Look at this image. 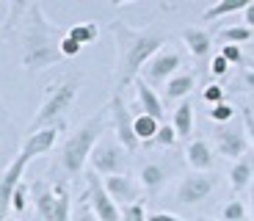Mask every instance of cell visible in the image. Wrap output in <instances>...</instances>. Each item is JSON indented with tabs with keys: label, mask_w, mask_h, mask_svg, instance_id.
I'll return each mask as SVG.
<instances>
[{
	"label": "cell",
	"mask_w": 254,
	"mask_h": 221,
	"mask_svg": "<svg viewBox=\"0 0 254 221\" xmlns=\"http://www.w3.org/2000/svg\"><path fill=\"white\" fill-rule=\"evenodd\" d=\"M111 33H114V42H116V91H122L141 75L144 64L155 53L163 50L166 33L158 31V28L138 31V28H130L125 19H114Z\"/></svg>",
	"instance_id": "cell-1"
},
{
	"label": "cell",
	"mask_w": 254,
	"mask_h": 221,
	"mask_svg": "<svg viewBox=\"0 0 254 221\" xmlns=\"http://www.w3.org/2000/svg\"><path fill=\"white\" fill-rule=\"evenodd\" d=\"M28 14H31V19H28L25 33H22V67L28 72H39L53 67L58 58H64L61 36H58V28L45 17L39 3H33Z\"/></svg>",
	"instance_id": "cell-2"
},
{
	"label": "cell",
	"mask_w": 254,
	"mask_h": 221,
	"mask_svg": "<svg viewBox=\"0 0 254 221\" xmlns=\"http://www.w3.org/2000/svg\"><path fill=\"white\" fill-rule=\"evenodd\" d=\"M108 122H111V111H108V105H105V108H100L91 119L83 122L69 139L64 141L61 149H58V158H56L58 169H61L64 174L80 177L83 171H86V163H89V158H91V149H94L97 141L102 139V130H105Z\"/></svg>",
	"instance_id": "cell-3"
},
{
	"label": "cell",
	"mask_w": 254,
	"mask_h": 221,
	"mask_svg": "<svg viewBox=\"0 0 254 221\" xmlns=\"http://www.w3.org/2000/svg\"><path fill=\"white\" fill-rule=\"evenodd\" d=\"M77 88H80L77 75H66L64 80L53 83V86L47 88V94H45V100H42V105H39L36 116H33L31 125H28V133L42 130V127H47V125H53V122L61 119V116L69 111V105L75 102Z\"/></svg>",
	"instance_id": "cell-4"
},
{
	"label": "cell",
	"mask_w": 254,
	"mask_h": 221,
	"mask_svg": "<svg viewBox=\"0 0 254 221\" xmlns=\"http://www.w3.org/2000/svg\"><path fill=\"white\" fill-rule=\"evenodd\" d=\"M89 163H91V169L102 177L119 174V171L127 169V149L116 139H100L97 147L91 149Z\"/></svg>",
	"instance_id": "cell-5"
},
{
	"label": "cell",
	"mask_w": 254,
	"mask_h": 221,
	"mask_svg": "<svg viewBox=\"0 0 254 221\" xmlns=\"http://www.w3.org/2000/svg\"><path fill=\"white\" fill-rule=\"evenodd\" d=\"M108 111H111V127H114L116 141H119L127 152H135L141 144L138 136H135V127H133L135 116H130V108L125 105L122 91H116V88H114V97H111V102H108Z\"/></svg>",
	"instance_id": "cell-6"
},
{
	"label": "cell",
	"mask_w": 254,
	"mask_h": 221,
	"mask_svg": "<svg viewBox=\"0 0 254 221\" xmlns=\"http://www.w3.org/2000/svg\"><path fill=\"white\" fill-rule=\"evenodd\" d=\"M86 199L91 202V208L100 216V221H122L119 205H116V199L108 194L105 180H102L94 169L86 171Z\"/></svg>",
	"instance_id": "cell-7"
},
{
	"label": "cell",
	"mask_w": 254,
	"mask_h": 221,
	"mask_svg": "<svg viewBox=\"0 0 254 221\" xmlns=\"http://www.w3.org/2000/svg\"><path fill=\"white\" fill-rule=\"evenodd\" d=\"M31 160H33L31 152L19 149V155L6 166V171L0 174V221L11 213V196H14V191H17V185L22 183V174H25Z\"/></svg>",
	"instance_id": "cell-8"
},
{
	"label": "cell",
	"mask_w": 254,
	"mask_h": 221,
	"mask_svg": "<svg viewBox=\"0 0 254 221\" xmlns=\"http://www.w3.org/2000/svg\"><path fill=\"white\" fill-rule=\"evenodd\" d=\"M218 185V177L210 171H193V174L183 177L177 185V202L180 205H199L204 202Z\"/></svg>",
	"instance_id": "cell-9"
},
{
	"label": "cell",
	"mask_w": 254,
	"mask_h": 221,
	"mask_svg": "<svg viewBox=\"0 0 254 221\" xmlns=\"http://www.w3.org/2000/svg\"><path fill=\"white\" fill-rule=\"evenodd\" d=\"M180 67H183V56L177 50H158L149 61L144 64V70H141V77H144L149 86H160L166 83L172 75H177Z\"/></svg>",
	"instance_id": "cell-10"
},
{
	"label": "cell",
	"mask_w": 254,
	"mask_h": 221,
	"mask_svg": "<svg viewBox=\"0 0 254 221\" xmlns=\"http://www.w3.org/2000/svg\"><path fill=\"white\" fill-rule=\"evenodd\" d=\"M216 149L227 160L243 158L246 155V133L241 127H221V130H216Z\"/></svg>",
	"instance_id": "cell-11"
},
{
	"label": "cell",
	"mask_w": 254,
	"mask_h": 221,
	"mask_svg": "<svg viewBox=\"0 0 254 221\" xmlns=\"http://www.w3.org/2000/svg\"><path fill=\"white\" fill-rule=\"evenodd\" d=\"M138 185L141 183H135L127 171H119V174H108V177H105V188H108V194L116 199V205L138 202V199H141Z\"/></svg>",
	"instance_id": "cell-12"
},
{
	"label": "cell",
	"mask_w": 254,
	"mask_h": 221,
	"mask_svg": "<svg viewBox=\"0 0 254 221\" xmlns=\"http://www.w3.org/2000/svg\"><path fill=\"white\" fill-rule=\"evenodd\" d=\"M61 130H64V122L58 119V122H53V125L42 127V130L28 133V139H25V144H22V149L31 152L33 158H39V155H47V152H50L53 147H56L58 133H61Z\"/></svg>",
	"instance_id": "cell-13"
},
{
	"label": "cell",
	"mask_w": 254,
	"mask_h": 221,
	"mask_svg": "<svg viewBox=\"0 0 254 221\" xmlns=\"http://www.w3.org/2000/svg\"><path fill=\"white\" fill-rule=\"evenodd\" d=\"M185 160H188V166L193 171H210L216 155H213V149H210L207 141L196 139V141H190V144L185 147Z\"/></svg>",
	"instance_id": "cell-14"
},
{
	"label": "cell",
	"mask_w": 254,
	"mask_h": 221,
	"mask_svg": "<svg viewBox=\"0 0 254 221\" xmlns=\"http://www.w3.org/2000/svg\"><path fill=\"white\" fill-rule=\"evenodd\" d=\"M138 183L146 194H158V191L169 183V169H166L163 163H152V160H149V163H144L138 169Z\"/></svg>",
	"instance_id": "cell-15"
},
{
	"label": "cell",
	"mask_w": 254,
	"mask_h": 221,
	"mask_svg": "<svg viewBox=\"0 0 254 221\" xmlns=\"http://www.w3.org/2000/svg\"><path fill=\"white\" fill-rule=\"evenodd\" d=\"M183 42L185 47H188V53L193 58H207L210 50H213V36H210V31H204V28H185L183 31Z\"/></svg>",
	"instance_id": "cell-16"
},
{
	"label": "cell",
	"mask_w": 254,
	"mask_h": 221,
	"mask_svg": "<svg viewBox=\"0 0 254 221\" xmlns=\"http://www.w3.org/2000/svg\"><path fill=\"white\" fill-rule=\"evenodd\" d=\"M133 86H135V100H138L141 111H146V114H152V116H158V119H163V102H160L158 94H155V88L149 86L144 77H135Z\"/></svg>",
	"instance_id": "cell-17"
},
{
	"label": "cell",
	"mask_w": 254,
	"mask_h": 221,
	"mask_svg": "<svg viewBox=\"0 0 254 221\" xmlns=\"http://www.w3.org/2000/svg\"><path fill=\"white\" fill-rule=\"evenodd\" d=\"M33 205H36V213L45 221H56V194H53V185L47 183H33Z\"/></svg>",
	"instance_id": "cell-18"
},
{
	"label": "cell",
	"mask_w": 254,
	"mask_h": 221,
	"mask_svg": "<svg viewBox=\"0 0 254 221\" xmlns=\"http://www.w3.org/2000/svg\"><path fill=\"white\" fill-rule=\"evenodd\" d=\"M193 86H196V77L190 75V72H177V75H172L166 80L163 94H166V100H185Z\"/></svg>",
	"instance_id": "cell-19"
},
{
	"label": "cell",
	"mask_w": 254,
	"mask_h": 221,
	"mask_svg": "<svg viewBox=\"0 0 254 221\" xmlns=\"http://www.w3.org/2000/svg\"><path fill=\"white\" fill-rule=\"evenodd\" d=\"M229 185H232V191H246L249 183H252L254 177V160L252 158H238L235 163H232V169H229Z\"/></svg>",
	"instance_id": "cell-20"
},
{
	"label": "cell",
	"mask_w": 254,
	"mask_h": 221,
	"mask_svg": "<svg viewBox=\"0 0 254 221\" xmlns=\"http://www.w3.org/2000/svg\"><path fill=\"white\" fill-rule=\"evenodd\" d=\"M172 125H174V130H177L180 139H188L190 133H193V102L183 100L177 108H174Z\"/></svg>",
	"instance_id": "cell-21"
},
{
	"label": "cell",
	"mask_w": 254,
	"mask_h": 221,
	"mask_svg": "<svg viewBox=\"0 0 254 221\" xmlns=\"http://www.w3.org/2000/svg\"><path fill=\"white\" fill-rule=\"evenodd\" d=\"M160 125H163V122H160L158 116L146 114V111H141V114H135V119H133L135 136H138V141H141V144H149V141H152L155 136H158Z\"/></svg>",
	"instance_id": "cell-22"
},
{
	"label": "cell",
	"mask_w": 254,
	"mask_h": 221,
	"mask_svg": "<svg viewBox=\"0 0 254 221\" xmlns=\"http://www.w3.org/2000/svg\"><path fill=\"white\" fill-rule=\"evenodd\" d=\"M53 194H56V221H69L72 219V196L66 183H53Z\"/></svg>",
	"instance_id": "cell-23"
},
{
	"label": "cell",
	"mask_w": 254,
	"mask_h": 221,
	"mask_svg": "<svg viewBox=\"0 0 254 221\" xmlns=\"http://www.w3.org/2000/svg\"><path fill=\"white\" fill-rule=\"evenodd\" d=\"M249 3H254V0H218L216 6H210L207 11L202 14V19H204V22H210V19H218V17H227V14L243 11Z\"/></svg>",
	"instance_id": "cell-24"
},
{
	"label": "cell",
	"mask_w": 254,
	"mask_h": 221,
	"mask_svg": "<svg viewBox=\"0 0 254 221\" xmlns=\"http://www.w3.org/2000/svg\"><path fill=\"white\" fill-rule=\"evenodd\" d=\"M69 36H75L80 44H94L97 36H100V25H97L94 19H89V22H77V25L69 28Z\"/></svg>",
	"instance_id": "cell-25"
},
{
	"label": "cell",
	"mask_w": 254,
	"mask_h": 221,
	"mask_svg": "<svg viewBox=\"0 0 254 221\" xmlns=\"http://www.w3.org/2000/svg\"><path fill=\"white\" fill-rule=\"evenodd\" d=\"M252 36H254V28H249L246 22H243V25H229V28H224V31L218 33V39H221V42H235V44L249 42Z\"/></svg>",
	"instance_id": "cell-26"
},
{
	"label": "cell",
	"mask_w": 254,
	"mask_h": 221,
	"mask_svg": "<svg viewBox=\"0 0 254 221\" xmlns=\"http://www.w3.org/2000/svg\"><path fill=\"white\" fill-rule=\"evenodd\" d=\"M33 3H36V0H8V17H6V28H3V31H8V28L17 25L19 17L31 11Z\"/></svg>",
	"instance_id": "cell-27"
},
{
	"label": "cell",
	"mask_w": 254,
	"mask_h": 221,
	"mask_svg": "<svg viewBox=\"0 0 254 221\" xmlns=\"http://www.w3.org/2000/svg\"><path fill=\"white\" fill-rule=\"evenodd\" d=\"M69 221H100V216L94 213V208H91V202L86 199V194H83L80 202L72 208V219Z\"/></svg>",
	"instance_id": "cell-28"
},
{
	"label": "cell",
	"mask_w": 254,
	"mask_h": 221,
	"mask_svg": "<svg viewBox=\"0 0 254 221\" xmlns=\"http://www.w3.org/2000/svg\"><path fill=\"white\" fill-rule=\"evenodd\" d=\"M207 116H210L213 122H218V125H227V122L235 119V108L229 105L227 100H221V102H216V105L210 108V114H207Z\"/></svg>",
	"instance_id": "cell-29"
},
{
	"label": "cell",
	"mask_w": 254,
	"mask_h": 221,
	"mask_svg": "<svg viewBox=\"0 0 254 221\" xmlns=\"http://www.w3.org/2000/svg\"><path fill=\"white\" fill-rule=\"evenodd\" d=\"M246 219V205L241 199H229L221 208V221H243Z\"/></svg>",
	"instance_id": "cell-30"
},
{
	"label": "cell",
	"mask_w": 254,
	"mask_h": 221,
	"mask_svg": "<svg viewBox=\"0 0 254 221\" xmlns=\"http://www.w3.org/2000/svg\"><path fill=\"white\" fill-rule=\"evenodd\" d=\"M177 139H180V136H177V130H174V125H160V130H158V136L152 139V144L169 149V147L177 144Z\"/></svg>",
	"instance_id": "cell-31"
},
{
	"label": "cell",
	"mask_w": 254,
	"mask_h": 221,
	"mask_svg": "<svg viewBox=\"0 0 254 221\" xmlns=\"http://www.w3.org/2000/svg\"><path fill=\"white\" fill-rule=\"evenodd\" d=\"M122 221H149V216H146L144 210V202H130L125 205V210H122Z\"/></svg>",
	"instance_id": "cell-32"
},
{
	"label": "cell",
	"mask_w": 254,
	"mask_h": 221,
	"mask_svg": "<svg viewBox=\"0 0 254 221\" xmlns=\"http://www.w3.org/2000/svg\"><path fill=\"white\" fill-rule=\"evenodd\" d=\"M25 208H28V185L25 183H19L17 185V191H14V196H11V213H25Z\"/></svg>",
	"instance_id": "cell-33"
},
{
	"label": "cell",
	"mask_w": 254,
	"mask_h": 221,
	"mask_svg": "<svg viewBox=\"0 0 254 221\" xmlns=\"http://www.w3.org/2000/svg\"><path fill=\"white\" fill-rule=\"evenodd\" d=\"M80 47H83V44L77 42L75 36H69V33H66V36H61V56H64V58L80 56Z\"/></svg>",
	"instance_id": "cell-34"
},
{
	"label": "cell",
	"mask_w": 254,
	"mask_h": 221,
	"mask_svg": "<svg viewBox=\"0 0 254 221\" xmlns=\"http://www.w3.org/2000/svg\"><path fill=\"white\" fill-rule=\"evenodd\" d=\"M224 97H227V91H224V86H218V83H210V86H204V91H202V100L210 102V105L221 102Z\"/></svg>",
	"instance_id": "cell-35"
},
{
	"label": "cell",
	"mask_w": 254,
	"mask_h": 221,
	"mask_svg": "<svg viewBox=\"0 0 254 221\" xmlns=\"http://www.w3.org/2000/svg\"><path fill=\"white\" fill-rule=\"evenodd\" d=\"M221 56L227 58L229 64H241L243 61V50H241V44H235V42H224L221 44Z\"/></svg>",
	"instance_id": "cell-36"
},
{
	"label": "cell",
	"mask_w": 254,
	"mask_h": 221,
	"mask_svg": "<svg viewBox=\"0 0 254 221\" xmlns=\"http://www.w3.org/2000/svg\"><path fill=\"white\" fill-rule=\"evenodd\" d=\"M229 67H232V64H229L227 58L221 56V53H218V56L213 58V61H210V72H213L216 77H224V75L229 72Z\"/></svg>",
	"instance_id": "cell-37"
},
{
	"label": "cell",
	"mask_w": 254,
	"mask_h": 221,
	"mask_svg": "<svg viewBox=\"0 0 254 221\" xmlns=\"http://www.w3.org/2000/svg\"><path fill=\"white\" fill-rule=\"evenodd\" d=\"M243 127H246V133H249V141L254 144V114H252V108H243Z\"/></svg>",
	"instance_id": "cell-38"
},
{
	"label": "cell",
	"mask_w": 254,
	"mask_h": 221,
	"mask_svg": "<svg viewBox=\"0 0 254 221\" xmlns=\"http://www.w3.org/2000/svg\"><path fill=\"white\" fill-rule=\"evenodd\" d=\"M149 221H185V219H180L177 213H166V210H155V213H149Z\"/></svg>",
	"instance_id": "cell-39"
},
{
	"label": "cell",
	"mask_w": 254,
	"mask_h": 221,
	"mask_svg": "<svg viewBox=\"0 0 254 221\" xmlns=\"http://www.w3.org/2000/svg\"><path fill=\"white\" fill-rule=\"evenodd\" d=\"M243 22H246L249 28H254V3H249V6L243 8Z\"/></svg>",
	"instance_id": "cell-40"
},
{
	"label": "cell",
	"mask_w": 254,
	"mask_h": 221,
	"mask_svg": "<svg viewBox=\"0 0 254 221\" xmlns=\"http://www.w3.org/2000/svg\"><path fill=\"white\" fill-rule=\"evenodd\" d=\"M243 86H246L249 91H254V70H246V72H243Z\"/></svg>",
	"instance_id": "cell-41"
},
{
	"label": "cell",
	"mask_w": 254,
	"mask_h": 221,
	"mask_svg": "<svg viewBox=\"0 0 254 221\" xmlns=\"http://www.w3.org/2000/svg\"><path fill=\"white\" fill-rule=\"evenodd\" d=\"M127 3H135V0H111V6H116V8H119V6H127Z\"/></svg>",
	"instance_id": "cell-42"
},
{
	"label": "cell",
	"mask_w": 254,
	"mask_h": 221,
	"mask_svg": "<svg viewBox=\"0 0 254 221\" xmlns=\"http://www.w3.org/2000/svg\"><path fill=\"white\" fill-rule=\"evenodd\" d=\"M252 221H254V191H252Z\"/></svg>",
	"instance_id": "cell-43"
},
{
	"label": "cell",
	"mask_w": 254,
	"mask_h": 221,
	"mask_svg": "<svg viewBox=\"0 0 254 221\" xmlns=\"http://www.w3.org/2000/svg\"><path fill=\"white\" fill-rule=\"evenodd\" d=\"M3 221H17V219H14V213H11V216H6V219H3Z\"/></svg>",
	"instance_id": "cell-44"
},
{
	"label": "cell",
	"mask_w": 254,
	"mask_h": 221,
	"mask_svg": "<svg viewBox=\"0 0 254 221\" xmlns=\"http://www.w3.org/2000/svg\"><path fill=\"white\" fill-rule=\"evenodd\" d=\"M199 221H213V219H199Z\"/></svg>",
	"instance_id": "cell-45"
}]
</instances>
